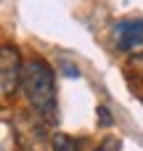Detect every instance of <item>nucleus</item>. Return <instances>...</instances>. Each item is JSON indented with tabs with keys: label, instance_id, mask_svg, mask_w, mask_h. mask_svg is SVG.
I'll use <instances>...</instances> for the list:
<instances>
[{
	"label": "nucleus",
	"instance_id": "nucleus-7",
	"mask_svg": "<svg viewBox=\"0 0 143 151\" xmlns=\"http://www.w3.org/2000/svg\"><path fill=\"white\" fill-rule=\"evenodd\" d=\"M61 69H64L69 77H80V69H77V66H72L69 61H64V64H61Z\"/></svg>",
	"mask_w": 143,
	"mask_h": 151
},
{
	"label": "nucleus",
	"instance_id": "nucleus-2",
	"mask_svg": "<svg viewBox=\"0 0 143 151\" xmlns=\"http://www.w3.org/2000/svg\"><path fill=\"white\" fill-rule=\"evenodd\" d=\"M21 74H24V61H21L19 50L5 42L0 48V90H3V98H11L19 90Z\"/></svg>",
	"mask_w": 143,
	"mask_h": 151
},
{
	"label": "nucleus",
	"instance_id": "nucleus-3",
	"mask_svg": "<svg viewBox=\"0 0 143 151\" xmlns=\"http://www.w3.org/2000/svg\"><path fill=\"white\" fill-rule=\"evenodd\" d=\"M117 48L133 56H143V19H127L114 27Z\"/></svg>",
	"mask_w": 143,
	"mask_h": 151
},
{
	"label": "nucleus",
	"instance_id": "nucleus-6",
	"mask_svg": "<svg viewBox=\"0 0 143 151\" xmlns=\"http://www.w3.org/2000/svg\"><path fill=\"white\" fill-rule=\"evenodd\" d=\"M96 117H98V125H101V127H111V122H114L106 106H98V111H96Z\"/></svg>",
	"mask_w": 143,
	"mask_h": 151
},
{
	"label": "nucleus",
	"instance_id": "nucleus-1",
	"mask_svg": "<svg viewBox=\"0 0 143 151\" xmlns=\"http://www.w3.org/2000/svg\"><path fill=\"white\" fill-rule=\"evenodd\" d=\"M21 90H24L29 106L45 122H53L58 117V109H56V74H53V66L45 58L34 56V58L24 61Z\"/></svg>",
	"mask_w": 143,
	"mask_h": 151
},
{
	"label": "nucleus",
	"instance_id": "nucleus-4",
	"mask_svg": "<svg viewBox=\"0 0 143 151\" xmlns=\"http://www.w3.org/2000/svg\"><path fill=\"white\" fill-rule=\"evenodd\" d=\"M53 141V151H80V143L74 141V138H69V135H53L50 138Z\"/></svg>",
	"mask_w": 143,
	"mask_h": 151
},
{
	"label": "nucleus",
	"instance_id": "nucleus-5",
	"mask_svg": "<svg viewBox=\"0 0 143 151\" xmlns=\"http://www.w3.org/2000/svg\"><path fill=\"white\" fill-rule=\"evenodd\" d=\"M96 151H122V141L114 138V135H106V138L98 143V149H96Z\"/></svg>",
	"mask_w": 143,
	"mask_h": 151
}]
</instances>
